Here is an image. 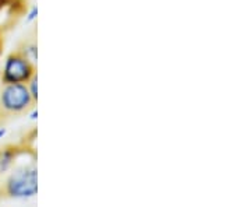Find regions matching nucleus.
<instances>
[{
	"mask_svg": "<svg viewBox=\"0 0 251 207\" xmlns=\"http://www.w3.org/2000/svg\"><path fill=\"white\" fill-rule=\"evenodd\" d=\"M38 195V168L34 161L14 168L0 185V199H29Z\"/></svg>",
	"mask_w": 251,
	"mask_h": 207,
	"instance_id": "1",
	"label": "nucleus"
},
{
	"mask_svg": "<svg viewBox=\"0 0 251 207\" xmlns=\"http://www.w3.org/2000/svg\"><path fill=\"white\" fill-rule=\"evenodd\" d=\"M35 99L28 90L27 83L3 84L0 91V114L7 120L11 117H17L34 108Z\"/></svg>",
	"mask_w": 251,
	"mask_h": 207,
	"instance_id": "2",
	"label": "nucleus"
},
{
	"mask_svg": "<svg viewBox=\"0 0 251 207\" xmlns=\"http://www.w3.org/2000/svg\"><path fill=\"white\" fill-rule=\"evenodd\" d=\"M35 73V63H32L28 58H25L18 49H16L6 58L1 73H0V80L3 84L28 83V80Z\"/></svg>",
	"mask_w": 251,
	"mask_h": 207,
	"instance_id": "3",
	"label": "nucleus"
},
{
	"mask_svg": "<svg viewBox=\"0 0 251 207\" xmlns=\"http://www.w3.org/2000/svg\"><path fill=\"white\" fill-rule=\"evenodd\" d=\"M28 151H34V150L24 143L6 144V146L0 147V178L13 170L20 155L28 153Z\"/></svg>",
	"mask_w": 251,
	"mask_h": 207,
	"instance_id": "4",
	"label": "nucleus"
},
{
	"mask_svg": "<svg viewBox=\"0 0 251 207\" xmlns=\"http://www.w3.org/2000/svg\"><path fill=\"white\" fill-rule=\"evenodd\" d=\"M17 49L25 58H28L32 63L38 62V45H36V42H29V41L28 42H23Z\"/></svg>",
	"mask_w": 251,
	"mask_h": 207,
	"instance_id": "5",
	"label": "nucleus"
},
{
	"mask_svg": "<svg viewBox=\"0 0 251 207\" xmlns=\"http://www.w3.org/2000/svg\"><path fill=\"white\" fill-rule=\"evenodd\" d=\"M28 86V90L31 92V95H32V98L35 99V102L38 101V73H35L27 83Z\"/></svg>",
	"mask_w": 251,
	"mask_h": 207,
	"instance_id": "6",
	"label": "nucleus"
},
{
	"mask_svg": "<svg viewBox=\"0 0 251 207\" xmlns=\"http://www.w3.org/2000/svg\"><path fill=\"white\" fill-rule=\"evenodd\" d=\"M36 18H38V6H32L31 10L28 11L27 14V23H32V21H35Z\"/></svg>",
	"mask_w": 251,
	"mask_h": 207,
	"instance_id": "7",
	"label": "nucleus"
},
{
	"mask_svg": "<svg viewBox=\"0 0 251 207\" xmlns=\"http://www.w3.org/2000/svg\"><path fill=\"white\" fill-rule=\"evenodd\" d=\"M3 48H4V39H3V30L0 27V56L3 54Z\"/></svg>",
	"mask_w": 251,
	"mask_h": 207,
	"instance_id": "8",
	"label": "nucleus"
},
{
	"mask_svg": "<svg viewBox=\"0 0 251 207\" xmlns=\"http://www.w3.org/2000/svg\"><path fill=\"white\" fill-rule=\"evenodd\" d=\"M6 133H7V129L3 126V125H1V126H0V140H1V139H3V137L6 136Z\"/></svg>",
	"mask_w": 251,
	"mask_h": 207,
	"instance_id": "9",
	"label": "nucleus"
},
{
	"mask_svg": "<svg viewBox=\"0 0 251 207\" xmlns=\"http://www.w3.org/2000/svg\"><path fill=\"white\" fill-rule=\"evenodd\" d=\"M29 119H32V120H35V119H38V109L34 107L32 108V114H31V117H29Z\"/></svg>",
	"mask_w": 251,
	"mask_h": 207,
	"instance_id": "10",
	"label": "nucleus"
},
{
	"mask_svg": "<svg viewBox=\"0 0 251 207\" xmlns=\"http://www.w3.org/2000/svg\"><path fill=\"white\" fill-rule=\"evenodd\" d=\"M4 122H6V119H4V117H3V115L0 114V126H1V125H3Z\"/></svg>",
	"mask_w": 251,
	"mask_h": 207,
	"instance_id": "11",
	"label": "nucleus"
}]
</instances>
